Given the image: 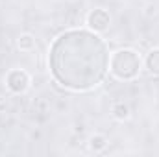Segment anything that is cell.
<instances>
[{"label":"cell","mask_w":159,"mask_h":157,"mask_svg":"<svg viewBox=\"0 0 159 157\" xmlns=\"http://www.w3.org/2000/svg\"><path fill=\"white\" fill-rule=\"evenodd\" d=\"M48 65L54 79L70 91H89L109 70V50L93 30H69L52 43Z\"/></svg>","instance_id":"6da1fadb"},{"label":"cell","mask_w":159,"mask_h":157,"mask_svg":"<svg viewBox=\"0 0 159 157\" xmlns=\"http://www.w3.org/2000/svg\"><path fill=\"white\" fill-rule=\"evenodd\" d=\"M143 67V59L141 56L131 50V48H122L117 50L111 57H109V70L117 79H133L139 76Z\"/></svg>","instance_id":"7a4b0ae2"},{"label":"cell","mask_w":159,"mask_h":157,"mask_svg":"<svg viewBox=\"0 0 159 157\" xmlns=\"http://www.w3.org/2000/svg\"><path fill=\"white\" fill-rule=\"evenodd\" d=\"M6 87H7L11 92H15V94L26 92L28 87H30V76H28V72L22 70V69H13V70H9V72L6 74Z\"/></svg>","instance_id":"3957f363"},{"label":"cell","mask_w":159,"mask_h":157,"mask_svg":"<svg viewBox=\"0 0 159 157\" xmlns=\"http://www.w3.org/2000/svg\"><path fill=\"white\" fill-rule=\"evenodd\" d=\"M87 26L93 32H96V34L106 32L111 26V15H109V11L107 9H102V7L89 11V15H87Z\"/></svg>","instance_id":"277c9868"},{"label":"cell","mask_w":159,"mask_h":157,"mask_svg":"<svg viewBox=\"0 0 159 157\" xmlns=\"http://www.w3.org/2000/svg\"><path fill=\"white\" fill-rule=\"evenodd\" d=\"M144 65H146V69H148L150 74L159 76V48H154V50L148 52V56L144 59Z\"/></svg>","instance_id":"5b68a950"},{"label":"cell","mask_w":159,"mask_h":157,"mask_svg":"<svg viewBox=\"0 0 159 157\" xmlns=\"http://www.w3.org/2000/svg\"><path fill=\"white\" fill-rule=\"evenodd\" d=\"M17 46L20 52H32V50H35V37L32 34H22L17 39Z\"/></svg>","instance_id":"8992f818"},{"label":"cell","mask_w":159,"mask_h":157,"mask_svg":"<svg viewBox=\"0 0 159 157\" xmlns=\"http://www.w3.org/2000/svg\"><path fill=\"white\" fill-rule=\"evenodd\" d=\"M129 107H128V104H124V102H117L113 107H111V115L117 118V120H128L129 118Z\"/></svg>","instance_id":"52a82bcc"},{"label":"cell","mask_w":159,"mask_h":157,"mask_svg":"<svg viewBox=\"0 0 159 157\" xmlns=\"http://www.w3.org/2000/svg\"><path fill=\"white\" fill-rule=\"evenodd\" d=\"M107 137H104V135H93L91 137V141H89V148L93 150V152H102V150H106V146H107Z\"/></svg>","instance_id":"ba28073f"}]
</instances>
